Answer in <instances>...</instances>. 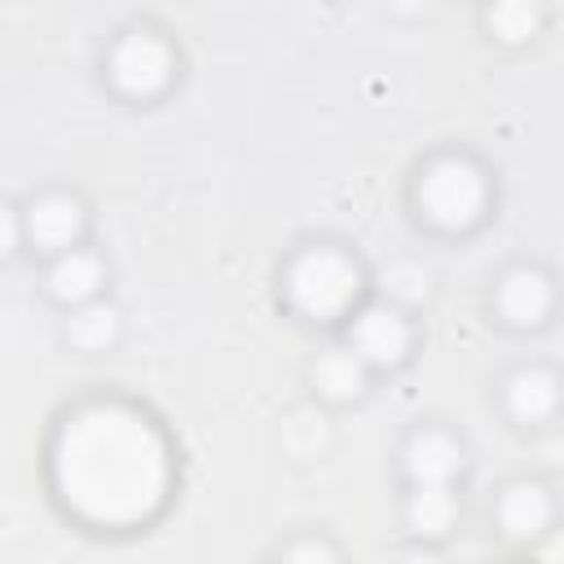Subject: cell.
<instances>
[{"instance_id": "1", "label": "cell", "mask_w": 564, "mask_h": 564, "mask_svg": "<svg viewBox=\"0 0 564 564\" xmlns=\"http://www.w3.org/2000/svg\"><path fill=\"white\" fill-rule=\"evenodd\" d=\"M66 498L97 520L141 516L163 489V445L154 427L128 410L93 405L62 436Z\"/></svg>"}, {"instance_id": "2", "label": "cell", "mask_w": 564, "mask_h": 564, "mask_svg": "<svg viewBox=\"0 0 564 564\" xmlns=\"http://www.w3.org/2000/svg\"><path fill=\"white\" fill-rule=\"evenodd\" d=\"M361 291V269L335 247H308L286 269V300L304 317H339Z\"/></svg>"}, {"instance_id": "3", "label": "cell", "mask_w": 564, "mask_h": 564, "mask_svg": "<svg viewBox=\"0 0 564 564\" xmlns=\"http://www.w3.org/2000/svg\"><path fill=\"white\" fill-rule=\"evenodd\" d=\"M489 198L485 172L467 159H436L419 181V207L441 229H467L480 220Z\"/></svg>"}, {"instance_id": "4", "label": "cell", "mask_w": 564, "mask_h": 564, "mask_svg": "<svg viewBox=\"0 0 564 564\" xmlns=\"http://www.w3.org/2000/svg\"><path fill=\"white\" fill-rule=\"evenodd\" d=\"M110 79L132 97H150L172 79V48L154 31H128L110 53Z\"/></svg>"}, {"instance_id": "5", "label": "cell", "mask_w": 564, "mask_h": 564, "mask_svg": "<svg viewBox=\"0 0 564 564\" xmlns=\"http://www.w3.org/2000/svg\"><path fill=\"white\" fill-rule=\"evenodd\" d=\"M410 348V322L388 308V304H370L357 313L352 322V352L366 366H397Z\"/></svg>"}, {"instance_id": "6", "label": "cell", "mask_w": 564, "mask_h": 564, "mask_svg": "<svg viewBox=\"0 0 564 564\" xmlns=\"http://www.w3.org/2000/svg\"><path fill=\"white\" fill-rule=\"evenodd\" d=\"M22 234L40 251H66V247H75L79 234H84V207H79V198H70V194H44V198H35L26 207V216H22Z\"/></svg>"}, {"instance_id": "7", "label": "cell", "mask_w": 564, "mask_h": 564, "mask_svg": "<svg viewBox=\"0 0 564 564\" xmlns=\"http://www.w3.org/2000/svg\"><path fill=\"white\" fill-rule=\"evenodd\" d=\"M405 476L410 485H454L463 476V445L441 427L414 432L405 445Z\"/></svg>"}, {"instance_id": "8", "label": "cell", "mask_w": 564, "mask_h": 564, "mask_svg": "<svg viewBox=\"0 0 564 564\" xmlns=\"http://www.w3.org/2000/svg\"><path fill=\"white\" fill-rule=\"evenodd\" d=\"M498 313L511 326H542L546 313H551V278L542 269H529V264L502 273V282H498Z\"/></svg>"}, {"instance_id": "9", "label": "cell", "mask_w": 564, "mask_h": 564, "mask_svg": "<svg viewBox=\"0 0 564 564\" xmlns=\"http://www.w3.org/2000/svg\"><path fill=\"white\" fill-rule=\"evenodd\" d=\"M498 524L511 542H533L551 524V494L538 480H516L498 498Z\"/></svg>"}, {"instance_id": "10", "label": "cell", "mask_w": 564, "mask_h": 564, "mask_svg": "<svg viewBox=\"0 0 564 564\" xmlns=\"http://www.w3.org/2000/svg\"><path fill=\"white\" fill-rule=\"evenodd\" d=\"M101 286H106V264H101L93 251L66 247V251H57V260L48 264V291H53L62 304L97 300Z\"/></svg>"}, {"instance_id": "11", "label": "cell", "mask_w": 564, "mask_h": 564, "mask_svg": "<svg viewBox=\"0 0 564 564\" xmlns=\"http://www.w3.org/2000/svg\"><path fill=\"white\" fill-rule=\"evenodd\" d=\"M560 405V379L555 370H542V366H529V370H516L507 379V410L511 419L520 423H546Z\"/></svg>"}, {"instance_id": "12", "label": "cell", "mask_w": 564, "mask_h": 564, "mask_svg": "<svg viewBox=\"0 0 564 564\" xmlns=\"http://www.w3.org/2000/svg\"><path fill=\"white\" fill-rule=\"evenodd\" d=\"M458 520L454 485H414L405 498V524L419 538H445Z\"/></svg>"}, {"instance_id": "13", "label": "cell", "mask_w": 564, "mask_h": 564, "mask_svg": "<svg viewBox=\"0 0 564 564\" xmlns=\"http://www.w3.org/2000/svg\"><path fill=\"white\" fill-rule=\"evenodd\" d=\"M366 375H370V366H366L352 348H335V352H326V357L313 366V383H317V392H326V397H335V401L361 397Z\"/></svg>"}, {"instance_id": "14", "label": "cell", "mask_w": 564, "mask_h": 564, "mask_svg": "<svg viewBox=\"0 0 564 564\" xmlns=\"http://www.w3.org/2000/svg\"><path fill=\"white\" fill-rule=\"evenodd\" d=\"M485 26L502 44H524V40H533L542 31V4L538 0H489Z\"/></svg>"}, {"instance_id": "15", "label": "cell", "mask_w": 564, "mask_h": 564, "mask_svg": "<svg viewBox=\"0 0 564 564\" xmlns=\"http://www.w3.org/2000/svg\"><path fill=\"white\" fill-rule=\"evenodd\" d=\"M66 335H70L75 348H84V352H101V348L115 344V335H119V313H115L110 304H101V300H84L79 313L70 317Z\"/></svg>"}, {"instance_id": "16", "label": "cell", "mask_w": 564, "mask_h": 564, "mask_svg": "<svg viewBox=\"0 0 564 564\" xmlns=\"http://www.w3.org/2000/svg\"><path fill=\"white\" fill-rule=\"evenodd\" d=\"M383 291H388V300H397V304H419V300L427 295V269L414 264V260H401V264H392V269L383 273Z\"/></svg>"}, {"instance_id": "17", "label": "cell", "mask_w": 564, "mask_h": 564, "mask_svg": "<svg viewBox=\"0 0 564 564\" xmlns=\"http://www.w3.org/2000/svg\"><path fill=\"white\" fill-rule=\"evenodd\" d=\"M18 242H22V216L9 203H0V256H9Z\"/></svg>"}, {"instance_id": "18", "label": "cell", "mask_w": 564, "mask_h": 564, "mask_svg": "<svg viewBox=\"0 0 564 564\" xmlns=\"http://www.w3.org/2000/svg\"><path fill=\"white\" fill-rule=\"evenodd\" d=\"M282 555H286V560H330L335 546H326V542H295V546H286Z\"/></svg>"}, {"instance_id": "19", "label": "cell", "mask_w": 564, "mask_h": 564, "mask_svg": "<svg viewBox=\"0 0 564 564\" xmlns=\"http://www.w3.org/2000/svg\"><path fill=\"white\" fill-rule=\"evenodd\" d=\"M427 0H392V9H401V13H414V9H423Z\"/></svg>"}]
</instances>
